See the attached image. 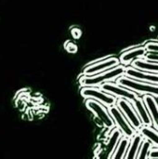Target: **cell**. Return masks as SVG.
<instances>
[{
  "mask_svg": "<svg viewBox=\"0 0 158 159\" xmlns=\"http://www.w3.org/2000/svg\"><path fill=\"white\" fill-rule=\"evenodd\" d=\"M145 59L150 60V61H158V53H154V52H147Z\"/></svg>",
  "mask_w": 158,
  "mask_h": 159,
  "instance_id": "20",
  "label": "cell"
},
{
  "mask_svg": "<svg viewBox=\"0 0 158 159\" xmlns=\"http://www.w3.org/2000/svg\"><path fill=\"white\" fill-rule=\"evenodd\" d=\"M139 132L146 140H149L155 147H158V130L153 129L152 126H142Z\"/></svg>",
  "mask_w": 158,
  "mask_h": 159,
  "instance_id": "17",
  "label": "cell"
},
{
  "mask_svg": "<svg viewBox=\"0 0 158 159\" xmlns=\"http://www.w3.org/2000/svg\"><path fill=\"white\" fill-rule=\"evenodd\" d=\"M126 73V66L119 64L110 70L105 72L93 75H84L80 78L79 83L82 87H97L100 88L103 83L116 81L118 77L124 75Z\"/></svg>",
  "mask_w": 158,
  "mask_h": 159,
  "instance_id": "1",
  "label": "cell"
},
{
  "mask_svg": "<svg viewBox=\"0 0 158 159\" xmlns=\"http://www.w3.org/2000/svg\"><path fill=\"white\" fill-rule=\"evenodd\" d=\"M142 98L153 120V124L158 130V103L156 97L152 95H143Z\"/></svg>",
  "mask_w": 158,
  "mask_h": 159,
  "instance_id": "12",
  "label": "cell"
},
{
  "mask_svg": "<svg viewBox=\"0 0 158 159\" xmlns=\"http://www.w3.org/2000/svg\"><path fill=\"white\" fill-rule=\"evenodd\" d=\"M124 135L122 134V132L120 131L119 129L117 128H114L111 131V134L109 135V139H108V142H107V144H106V150H107V153H109L108 155V157L111 158L120 139L123 137Z\"/></svg>",
  "mask_w": 158,
  "mask_h": 159,
  "instance_id": "14",
  "label": "cell"
},
{
  "mask_svg": "<svg viewBox=\"0 0 158 159\" xmlns=\"http://www.w3.org/2000/svg\"><path fill=\"white\" fill-rule=\"evenodd\" d=\"M130 140H131L130 138L123 136L120 139V141H119V143H118V144H117V146H116V148H115V152H114L111 158H126V155H127L128 149H129V144H130Z\"/></svg>",
  "mask_w": 158,
  "mask_h": 159,
  "instance_id": "16",
  "label": "cell"
},
{
  "mask_svg": "<svg viewBox=\"0 0 158 159\" xmlns=\"http://www.w3.org/2000/svg\"><path fill=\"white\" fill-rule=\"evenodd\" d=\"M81 95L85 99H92L95 100L107 108L115 105L117 102V98L108 92H105L101 88L97 87H83L81 89Z\"/></svg>",
  "mask_w": 158,
  "mask_h": 159,
  "instance_id": "3",
  "label": "cell"
},
{
  "mask_svg": "<svg viewBox=\"0 0 158 159\" xmlns=\"http://www.w3.org/2000/svg\"><path fill=\"white\" fill-rule=\"evenodd\" d=\"M144 138L142 137V135L139 132H137L130 140V144L129 147L128 149L127 155H126V158L127 159H134L137 158V156L139 154L141 145L143 142Z\"/></svg>",
  "mask_w": 158,
  "mask_h": 159,
  "instance_id": "13",
  "label": "cell"
},
{
  "mask_svg": "<svg viewBox=\"0 0 158 159\" xmlns=\"http://www.w3.org/2000/svg\"><path fill=\"white\" fill-rule=\"evenodd\" d=\"M116 83L122 87H125L129 89L133 90L137 94L143 96V95H152L156 98H158V85L147 83L140 80L133 79L127 75H122L117 78Z\"/></svg>",
  "mask_w": 158,
  "mask_h": 159,
  "instance_id": "2",
  "label": "cell"
},
{
  "mask_svg": "<svg viewBox=\"0 0 158 159\" xmlns=\"http://www.w3.org/2000/svg\"><path fill=\"white\" fill-rule=\"evenodd\" d=\"M100 88L105 92H108L115 96L117 99H125L130 102H133V101L138 97V94L134 92L133 90L129 89L125 87H122L118 84H115L114 82L103 83Z\"/></svg>",
  "mask_w": 158,
  "mask_h": 159,
  "instance_id": "6",
  "label": "cell"
},
{
  "mask_svg": "<svg viewBox=\"0 0 158 159\" xmlns=\"http://www.w3.org/2000/svg\"><path fill=\"white\" fill-rule=\"evenodd\" d=\"M121 64L120 60L115 57H108L106 59H103L98 62L92 63L88 65L84 70H83V75H97L102 72H105L107 70H110L117 65Z\"/></svg>",
  "mask_w": 158,
  "mask_h": 159,
  "instance_id": "7",
  "label": "cell"
},
{
  "mask_svg": "<svg viewBox=\"0 0 158 159\" xmlns=\"http://www.w3.org/2000/svg\"><path fill=\"white\" fill-rule=\"evenodd\" d=\"M125 75L131 77L133 79H136V80L158 85V74L142 71V70L137 69L133 66H127L126 67Z\"/></svg>",
  "mask_w": 158,
  "mask_h": 159,
  "instance_id": "9",
  "label": "cell"
},
{
  "mask_svg": "<svg viewBox=\"0 0 158 159\" xmlns=\"http://www.w3.org/2000/svg\"><path fill=\"white\" fill-rule=\"evenodd\" d=\"M86 106L90 112L93 113V115L102 123V125L105 128H107L109 129H113L114 128H115V121H114L113 117L111 116L109 110L106 108L105 105H103L102 103H101L95 100L87 99Z\"/></svg>",
  "mask_w": 158,
  "mask_h": 159,
  "instance_id": "4",
  "label": "cell"
},
{
  "mask_svg": "<svg viewBox=\"0 0 158 159\" xmlns=\"http://www.w3.org/2000/svg\"><path fill=\"white\" fill-rule=\"evenodd\" d=\"M131 66L137 69L142 70V71L158 74V61H150L145 58L139 59V60L134 61Z\"/></svg>",
  "mask_w": 158,
  "mask_h": 159,
  "instance_id": "15",
  "label": "cell"
},
{
  "mask_svg": "<svg viewBox=\"0 0 158 159\" xmlns=\"http://www.w3.org/2000/svg\"><path fill=\"white\" fill-rule=\"evenodd\" d=\"M145 48L147 52H154V53H158V43L157 42H149L146 44Z\"/></svg>",
  "mask_w": 158,
  "mask_h": 159,
  "instance_id": "19",
  "label": "cell"
},
{
  "mask_svg": "<svg viewBox=\"0 0 158 159\" xmlns=\"http://www.w3.org/2000/svg\"><path fill=\"white\" fill-rule=\"evenodd\" d=\"M116 105L119 107V109L123 112V114L126 116V117L128 118V120L129 121V123L131 124V126L137 130L139 131V129L143 126L138 113L136 112L132 102L125 100V99H118Z\"/></svg>",
  "mask_w": 158,
  "mask_h": 159,
  "instance_id": "8",
  "label": "cell"
},
{
  "mask_svg": "<svg viewBox=\"0 0 158 159\" xmlns=\"http://www.w3.org/2000/svg\"><path fill=\"white\" fill-rule=\"evenodd\" d=\"M136 112L138 113L143 126H152L153 125V120L151 118V116L148 112V109L145 105V102L143 101L142 97L138 96L132 102Z\"/></svg>",
  "mask_w": 158,
  "mask_h": 159,
  "instance_id": "11",
  "label": "cell"
},
{
  "mask_svg": "<svg viewBox=\"0 0 158 159\" xmlns=\"http://www.w3.org/2000/svg\"><path fill=\"white\" fill-rule=\"evenodd\" d=\"M146 54H147V50L145 47H138V48L129 49L120 55V58H119L120 63L127 67L129 64H132L134 61L145 58Z\"/></svg>",
  "mask_w": 158,
  "mask_h": 159,
  "instance_id": "10",
  "label": "cell"
},
{
  "mask_svg": "<svg viewBox=\"0 0 158 159\" xmlns=\"http://www.w3.org/2000/svg\"><path fill=\"white\" fill-rule=\"evenodd\" d=\"M149 158H158V147H153L149 154Z\"/></svg>",
  "mask_w": 158,
  "mask_h": 159,
  "instance_id": "21",
  "label": "cell"
},
{
  "mask_svg": "<svg viewBox=\"0 0 158 159\" xmlns=\"http://www.w3.org/2000/svg\"><path fill=\"white\" fill-rule=\"evenodd\" d=\"M153 146H154L153 143L149 140L144 139L142 145H141V148H140L139 154L137 156V158H149V154H150V151L152 150Z\"/></svg>",
  "mask_w": 158,
  "mask_h": 159,
  "instance_id": "18",
  "label": "cell"
},
{
  "mask_svg": "<svg viewBox=\"0 0 158 159\" xmlns=\"http://www.w3.org/2000/svg\"><path fill=\"white\" fill-rule=\"evenodd\" d=\"M108 110L115 121V127L120 129V131L125 137L131 139L137 133V130L131 126V124L129 123L126 116L123 114V112L119 109V107L115 104L109 107Z\"/></svg>",
  "mask_w": 158,
  "mask_h": 159,
  "instance_id": "5",
  "label": "cell"
}]
</instances>
